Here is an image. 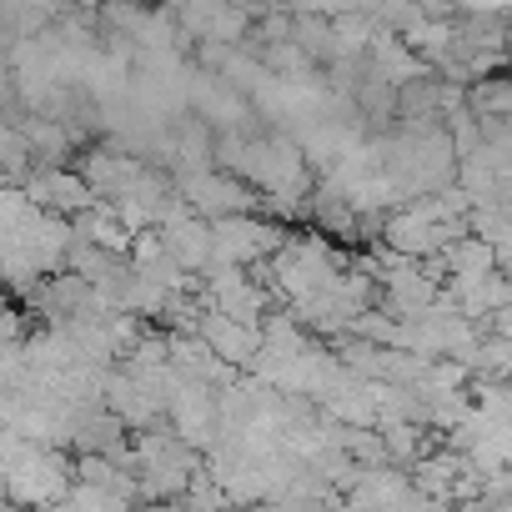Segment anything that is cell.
Listing matches in <instances>:
<instances>
[{"label":"cell","instance_id":"obj_1","mask_svg":"<svg viewBox=\"0 0 512 512\" xmlns=\"http://www.w3.org/2000/svg\"><path fill=\"white\" fill-rule=\"evenodd\" d=\"M467 106H472V116L487 121V126L512 121V76H482V81L467 91Z\"/></svg>","mask_w":512,"mask_h":512},{"label":"cell","instance_id":"obj_2","mask_svg":"<svg viewBox=\"0 0 512 512\" xmlns=\"http://www.w3.org/2000/svg\"><path fill=\"white\" fill-rule=\"evenodd\" d=\"M392 106H397V121H427L432 111H442V86L427 81V76H417V81H407L392 96Z\"/></svg>","mask_w":512,"mask_h":512}]
</instances>
